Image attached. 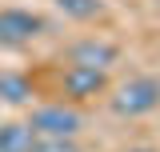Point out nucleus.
<instances>
[{
	"instance_id": "1",
	"label": "nucleus",
	"mask_w": 160,
	"mask_h": 152,
	"mask_svg": "<svg viewBox=\"0 0 160 152\" xmlns=\"http://www.w3.org/2000/svg\"><path fill=\"white\" fill-rule=\"evenodd\" d=\"M36 136H56V140H76L84 128V112L68 100H52V104H40L32 108V116L24 120Z\"/></svg>"
},
{
	"instance_id": "2",
	"label": "nucleus",
	"mask_w": 160,
	"mask_h": 152,
	"mask_svg": "<svg viewBox=\"0 0 160 152\" xmlns=\"http://www.w3.org/2000/svg\"><path fill=\"white\" fill-rule=\"evenodd\" d=\"M152 108H160V80L156 76H132V80L116 84V92H112V112L116 116L136 120V116H148Z\"/></svg>"
},
{
	"instance_id": "3",
	"label": "nucleus",
	"mask_w": 160,
	"mask_h": 152,
	"mask_svg": "<svg viewBox=\"0 0 160 152\" xmlns=\"http://www.w3.org/2000/svg\"><path fill=\"white\" fill-rule=\"evenodd\" d=\"M36 36H44V16L32 8H0V44L4 48H24Z\"/></svg>"
},
{
	"instance_id": "4",
	"label": "nucleus",
	"mask_w": 160,
	"mask_h": 152,
	"mask_svg": "<svg viewBox=\"0 0 160 152\" xmlns=\"http://www.w3.org/2000/svg\"><path fill=\"white\" fill-rule=\"evenodd\" d=\"M108 88V72L104 68H84V64H68L60 72V96L68 104H84V100H96Z\"/></svg>"
},
{
	"instance_id": "5",
	"label": "nucleus",
	"mask_w": 160,
	"mask_h": 152,
	"mask_svg": "<svg viewBox=\"0 0 160 152\" xmlns=\"http://www.w3.org/2000/svg\"><path fill=\"white\" fill-rule=\"evenodd\" d=\"M120 60V48L116 44H108V40H76L72 48H68V64H84V68H104L108 72V64H116Z\"/></svg>"
},
{
	"instance_id": "6",
	"label": "nucleus",
	"mask_w": 160,
	"mask_h": 152,
	"mask_svg": "<svg viewBox=\"0 0 160 152\" xmlns=\"http://www.w3.org/2000/svg\"><path fill=\"white\" fill-rule=\"evenodd\" d=\"M0 100L4 104H32L36 100V84L16 68H0Z\"/></svg>"
},
{
	"instance_id": "7",
	"label": "nucleus",
	"mask_w": 160,
	"mask_h": 152,
	"mask_svg": "<svg viewBox=\"0 0 160 152\" xmlns=\"http://www.w3.org/2000/svg\"><path fill=\"white\" fill-rule=\"evenodd\" d=\"M36 148V132L24 120H4L0 124V152H32Z\"/></svg>"
},
{
	"instance_id": "8",
	"label": "nucleus",
	"mask_w": 160,
	"mask_h": 152,
	"mask_svg": "<svg viewBox=\"0 0 160 152\" xmlns=\"http://www.w3.org/2000/svg\"><path fill=\"white\" fill-rule=\"evenodd\" d=\"M52 4H56L68 20H80V24H84V20H96L100 12H104V0H52Z\"/></svg>"
},
{
	"instance_id": "9",
	"label": "nucleus",
	"mask_w": 160,
	"mask_h": 152,
	"mask_svg": "<svg viewBox=\"0 0 160 152\" xmlns=\"http://www.w3.org/2000/svg\"><path fill=\"white\" fill-rule=\"evenodd\" d=\"M32 152H80V144L76 140H56V136H36Z\"/></svg>"
},
{
	"instance_id": "10",
	"label": "nucleus",
	"mask_w": 160,
	"mask_h": 152,
	"mask_svg": "<svg viewBox=\"0 0 160 152\" xmlns=\"http://www.w3.org/2000/svg\"><path fill=\"white\" fill-rule=\"evenodd\" d=\"M124 152H160V148H148V144H136V148H124Z\"/></svg>"
}]
</instances>
